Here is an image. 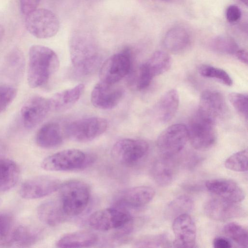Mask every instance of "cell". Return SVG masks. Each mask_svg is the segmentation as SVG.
<instances>
[{
    "mask_svg": "<svg viewBox=\"0 0 248 248\" xmlns=\"http://www.w3.org/2000/svg\"><path fill=\"white\" fill-rule=\"evenodd\" d=\"M148 149V143L143 140L124 139L113 145L111 155L116 161L124 165L130 166L143 158Z\"/></svg>",
    "mask_w": 248,
    "mask_h": 248,
    "instance_id": "cell-10",
    "label": "cell"
},
{
    "mask_svg": "<svg viewBox=\"0 0 248 248\" xmlns=\"http://www.w3.org/2000/svg\"><path fill=\"white\" fill-rule=\"evenodd\" d=\"M40 231L34 228L20 225L12 230L8 246L29 247L36 244L40 239Z\"/></svg>",
    "mask_w": 248,
    "mask_h": 248,
    "instance_id": "cell-28",
    "label": "cell"
},
{
    "mask_svg": "<svg viewBox=\"0 0 248 248\" xmlns=\"http://www.w3.org/2000/svg\"><path fill=\"white\" fill-rule=\"evenodd\" d=\"M204 211L210 218L216 221H226L243 217L244 209L237 203L217 198L208 200Z\"/></svg>",
    "mask_w": 248,
    "mask_h": 248,
    "instance_id": "cell-16",
    "label": "cell"
},
{
    "mask_svg": "<svg viewBox=\"0 0 248 248\" xmlns=\"http://www.w3.org/2000/svg\"><path fill=\"white\" fill-rule=\"evenodd\" d=\"M155 195L154 189L150 186H135L122 192L117 197L116 202L120 206L139 207L149 203Z\"/></svg>",
    "mask_w": 248,
    "mask_h": 248,
    "instance_id": "cell-19",
    "label": "cell"
},
{
    "mask_svg": "<svg viewBox=\"0 0 248 248\" xmlns=\"http://www.w3.org/2000/svg\"><path fill=\"white\" fill-rule=\"evenodd\" d=\"M200 74L206 78H212L227 86L232 84V80L225 70L208 64L201 65L199 68Z\"/></svg>",
    "mask_w": 248,
    "mask_h": 248,
    "instance_id": "cell-33",
    "label": "cell"
},
{
    "mask_svg": "<svg viewBox=\"0 0 248 248\" xmlns=\"http://www.w3.org/2000/svg\"><path fill=\"white\" fill-rule=\"evenodd\" d=\"M172 230L174 235L173 246L175 248H191L196 244V225L188 214L181 215L173 219Z\"/></svg>",
    "mask_w": 248,
    "mask_h": 248,
    "instance_id": "cell-15",
    "label": "cell"
},
{
    "mask_svg": "<svg viewBox=\"0 0 248 248\" xmlns=\"http://www.w3.org/2000/svg\"><path fill=\"white\" fill-rule=\"evenodd\" d=\"M17 93L16 88L11 85H0V113L4 111L12 102Z\"/></svg>",
    "mask_w": 248,
    "mask_h": 248,
    "instance_id": "cell-38",
    "label": "cell"
},
{
    "mask_svg": "<svg viewBox=\"0 0 248 248\" xmlns=\"http://www.w3.org/2000/svg\"><path fill=\"white\" fill-rule=\"evenodd\" d=\"M225 102L220 93L213 90H206L200 95L197 111L201 115L214 122L224 113Z\"/></svg>",
    "mask_w": 248,
    "mask_h": 248,
    "instance_id": "cell-18",
    "label": "cell"
},
{
    "mask_svg": "<svg viewBox=\"0 0 248 248\" xmlns=\"http://www.w3.org/2000/svg\"><path fill=\"white\" fill-rule=\"evenodd\" d=\"M25 61L22 52L14 48L7 54L4 62V71L9 78L18 80L23 75Z\"/></svg>",
    "mask_w": 248,
    "mask_h": 248,
    "instance_id": "cell-30",
    "label": "cell"
},
{
    "mask_svg": "<svg viewBox=\"0 0 248 248\" xmlns=\"http://www.w3.org/2000/svg\"><path fill=\"white\" fill-rule=\"evenodd\" d=\"M93 159L79 150L66 149L46 157L42 161L41 167L51 171L81 170L93 162Z\"/></svg>",
    "mask_w": 248,
    "mask_h": 248,
    "instance_id": "cell-4",
    "label": "cell"
},
{
    "mask_svg": "<svg viewBox=\"0 0 248 248\" xmlns=\"http://www.w3.org/2000/svg\"><path fill=\"white\" fill-rule=\"evenodd\" d=\"M88 1L93 2H97L102 1V0H87Z\"/></svg>",
    "mask_w": 248,
    "mask_h": 248,
    "instance_id": "cell-46",
    "label": "cell"
},
{
    "mask_svg": "<svg viewBox=\"0 0 248 248\" xmlns=\"http://www.w3.org/2000/svg\"><path fill=\"white\" fill-rule=\"evenodd\" d=\"M69 50L75 71L82 76L94 72L101 61V55L94 38L82 31L74 33L70 39Z\"/></svg>",
    "mask_w": 248,
    "mask_h": 248,
    "instance_id": "cell-1",
    "label": "cell"
},
{
    "mask_svg": "<svg viewBox=\"0 0 248 248\" xmlns=\"http://www.w3.org/2000/svg\"><path fill=\"white\" fill-rule=\"evenodd\" d=\"M187 140V127L177 124L170 126L160 133L156 144L162 155L173 156L183 150Z\"/></svg>",
    "mask_w": 248,
    "mask_h": 248,
    "instance_id": "cell-11",
    "label": "cell"
},
{
    "mask_svg": "<svg viewBox=\"0 0 248 248\" xmlns=\"http://www.w3.org/2000/svg\"><path fill=\"white\" fill-rule=\"evenodd\" d=\"M241 11L236 5H230L226 9V19L230 23H235L239 21L241 18Z\"/></svg>",
    "mask_w": 248,
    "mask_h": 248,
    "instance_id": "cell-40",
    "label": "cell"
},
{
    "mask_svg": "<svg viewBox=\"0 0 248 248\" xmlns=\"http://www.w3.org/2000/svg\"><path fill=\"white\" fill-rule=\"evenodd\" d=\"M124 91L121 87L101 81L93 87L91 101L94 107L101 109H110L116 107L121 101Z\"/></svg>",
    "mask_w": 248,
    "mask_h": 248,
    "instance_id": "cell-14",
    "label": "cell"
},
{
    "mask_svg": "<svg viewBox=\"0 0 248 248\" xmlns=\"http://www.w3.org/2000/svg\"><path fill=\"white\" fill-rule=\"evenodd\" d=\"M209 46L214 51L224 54L235 55L239 49L236 41L227 35H219L213 38Z\"/></svg>",
    "mask_w": 248,
    "mask_h": 248,
    "instance_id": "cell-32",
    "label": "cell"
},
{
    "mask_svg": "<svg viewBox=\"0 0 248 248\" xmlns=\"http://www.w3.org/2000/svg\"><path fill=\"white\" fill-rule=\"evenodd\" d=\"M235 56L243 63L248 64V53L246 50L239 49Z\"/></svg>",
    "mask_w": 248,
    "mask_h": 248,
    "instance_id": "cell-43",
    "label": "cell"
},
{
    "mask_svg": "<svg viewBox=\"0 0 248 248\" xmlns=\"http://www.w3.org/2000/svg\"><path fill=\"white\" fill-rule=\"evenodd\" d=\"M37 215L40 220L49 226H55L64 222L67 217L59 199L42 203L38 207Z\"/></svg>",
    "mask_w": 248,
    "mask_h": 248,
    "instance_id": "cell-22",
    "label": "cell"
},
{
    "mask_svg": "<svg viewBox=\"0 0 248 248\" xmlns=\"http://www.w3.org/2000/svg\"><path fill=\"white\" fill-rule=\"evenodd\" d=\"M176 165L172 156L162 155L153 163L151 174L157 185L166 186L173 181L176 172Z\"/></svg>",
    "mask_w": 248,
    "mask_h": 248,
    "instance_id": "cell-20",
    "label": "cell"
},
{
    "mask_svg": "<svg viewBox=\"0 0 248 248\" xmlns=\"http://www.w3.org/2000/svg\"><path fill=\"white\" fill-rule=\"evenodd\" d=\"M159 0V1H165V2H169V1H171L174 0Z\"/></svg>",
    "mask_w": 248,
    "mask_h": 248,
    "instance_id": "cell-47",
    "label": "cell"
},
{
    "mask_svg": "<svg viewBox=\"0 0 248 248\" xmlns=\"http://www.w3.org/2000/svg\"><path fill=\"white\" fill-rule=\"evenodd\" d=\"M241 1L244 4L247 6L248 5V0H239Z\"/></svg>",
    "mask_w": 248,
    "mask_h": 248,
    "instance_id": "cell-45",
    "label": "cell"
},
{
    "mask_svg": "<svg viewBox=\"0 0 248 248\" xmlns=\"http://www.w3.org/2000/svg\"><path fill=\"white\" fill-rule=\"evenodd\" d=\"M194 207L192 199L187 195H181L171 201L167 206L165 214L169 219L190 213Z\"/></svg>",
    "mask_w": 248,
    "mask_h": 248,
    "instance_id": "cell-31",
    "label": "cell"
},
{
    "mask_svg": "<svg viewBox=\"0 0 248 248\" xmlns=\"http://www.w3.org/2000/svg\"><path fill=\"white\" fill-rule=\"evenodd\" d=\"M107 121L98 117H91L75 120L65 127L67 138L79 142H86L97 138L107 129Z\"/></svg>",
    "mask_w": 248,
    "mask_h": 248,
    "instance_id": "cell-6",
    "label": "cell"
},
{
    "mask_svg": "<svg viewBox=\"0 0 248 248\" xmlns=\"http://www.w3.org/2000/svg\"><path fill=\"white\" fill-rule=\"evenodd\" d=\"M171 65L170 56L165 51L158 50L155 52L140 66L153 79L155 77L167 72Z\"/></svg>",
    "mask_w": 248,
    "mask_h": 248,
    "instance_id": "cell-29",
    "label": "cell"
},
{
    "mask_svg": "<svg viewBox=\"0 0 248 248\" xmlns=\"http://www.w3.org/2000/svg\"><path fill=\"white\" fill-rule=\"evenodd\" d=\"M132 220L130 213L120 206L97 210L90 215L88 222L93 229L106 232L120 229L130 224Z\"/></svg>",
    "mask_w": 248,
    "mask_h": 248,
    "instance_id": "cell-8",
    "label": "cell"
},
{
    "mask_svg": "<svg viewBox=\"0 0 248 248\" xmlns=\"http://www.w3.org/2000/svg\"><path fill=\"white\" fill-rule=\"evenodd\" d=\"M215 124V122L197 112L193 116L187 130L188 140L195 149L204 150L214 144L217 139Z\"/></svg>",
    "mask_w": 248,
    "mask_h": 248,
    "instance_id": "cell-7",
    "label": "cell"
},
{
    "mask_svg": "<svg viewBox=\"0 0 248 248\" xmlns=\"http://www.w3.org/2000/svg\"><path fill=\"white\" fill-rule=\"evenodd\" d=\"M229 100L234 109L242 116L248 118V97L247 94L232 93L229 95Z\"/></svg>",
    "mask_w": 248,
    "mask_h": 248,
    "instance_id": "cell-36",
    "label": "cell"
},
{
    "mask_svg": "<svg viewBox=\"0 0 248 248\" xmlns=\"http://www.w3.org/2000/svg\"><path fill=\"white\" fill-rule=\"evenodd\" d=\"M85 86L78 84L72 88L56 93L49 99L51 110L61 111L73 106L81 96Z\"/></svg>",
    "mask_w": 248,
    "mask_h": 248,
    "instance_id": "cell-23",
    "label": "cell"
},
{
    "mask_svg": "<svg viewBox=\"0 0 248 248\" xmlns=\"http://www.w3.org/2000/svg\"><path fill=\"white\" fill-rule=\"evenodd\" d=\"M59 199L64 213L67 217H75L86 208L91 196L90 188L85 182L72 180L62 185Z\"/></svg>",
    "mask_w": 248,
    "mask_h": 248,
    "instance_id": "cell-3",
    "label": "cell"
},
{
    "mask_svg": "<svg viewBox=\"0 0 248 248\" xmlns=\"http://www.w3.org/2000/svg\"><path fill=\"white\" fill-rule=\"evenodd\" d=\"M207 189L218 198L237 203L245 199L243 189L236 182L227 179H214L205 183Z\"/></svg>",
    "mask_w": 248,
    "mask_h": 248,
    "instance_id": "cell-17",
    "label": "cell"
},
{
    "mask_svg": "<svg viewBox=\"0 0 248 248\" xmlns=\"http://www.w3.org/2000/svg\"><path fill=\"white\" fill-rule=\"evenodd\" d=\"M213 245L215 248H230L232 247V243L228 239L221 236L216 237L213 241Z\"/></svg>",
    "mask_w": 248,
    "mask_h": 248,
    "instance_id": "cell-42",
    "label": "cell"
},
{
    "mask_svg": "<svg viewBox=\"0 0 248 248\" xmlns=\"http://www.w3.org/2000/svg\"><path fill=\"white\" fill-rule=\"evenodd\" d=\"M97 235L90 231H80L67 233L60 238L56 246L62 248H87L95 245Z\"/></svg>",
    "mask_w": 248,
    "mask_h": 248,
    "instance_id": "cell-26",
    "label": "cell"
},
{
    "mask_svg": "<svg viewBox=\"0 0 248 248\" xmlns=\"http://www.w3.org/2000/svg\"><path fill=\"white\" fill-rule=\"evenodd\" d=\"M50 110L49 99L38 95L31 97L20 110L23 125L27 129L35 128L44 121Z\"/></svg>",
    "mask_w": 248,
    "mask_h": 248,
    "instance_id": "cell-13",
    "label": "cell"
},
{
    "mask_svg": "<svg viewBox=\"0 0 248 248\" xmlns=\"http://www.w3.org/2000/svg\"><path fill=\"white\" fill-rule=\"evenodd\" d=\"M4 34V29L2 25L0 24V42L2 39Z\"/></svg>",
    "mask_w": 248,
    "mask_h": 248,
    "instance_id": "cell-44",
    "label": "cell"
},
{
    "mask_svg": "<svg viewBox=\"0 0 248 248\" xmlns=\"http://www.w3.org/2000/svg\"><path fill=\"white\" fill-rule=\"evenodd\" d=\"M60 61L57 54L51 48L39 45L32 46L29 50L27 80L31 88L45 85L57 71Z\"/></svg>",
    "mask_w": 248,
    "mask_h": 248,
    "instance_id": "cell-2",
    "label": "cell"
},
{
    "mask_svg": "<svg viewBox=\"0 0 248 248\" xmlns=\"http://www.w3.org/2000/svg\"><path fill=\"white\" fill-rule=\"evenodd\" d=\"M224 233L241 247H247L248 235L247 230L241 225L230 222L223 228Z\"/></svg>",
    "mask_w": 248,
    "mask_h": 248,
    "instance_id": "cell-34",
    "label": "cell"
},
{
    "mask_svg": "<svg viewBox=\"0 0 248 248\" xmlns=\"http://www.w3.org/2000/svg\"><path fill=\"white\" fill-rule=\"evenodd\" d=\"M131 65V54L129 49L113 54L104 62L100 68V81L110 84H117L128 75Z\"/></svg>",
    "mask_w": 248,
    "mask_h": 248,
    "instance_id": "cell-9",
    "label": "cell"
},
{
    "mask_svg": "<svg viewBox=\"0 0 248 248\" xmlns=\"http://www.w3.org/2000/svg\"><path fill=\"white\" fill-rule=\"evenodd\" d=\"M12 220L7 215H0V246L8 244L12 230Z\"/></svg>",
    "mask_w": 248,
    "mask_h": 248,
    "instance_id": "cell-39",
    "label": "cell"
},
{
    "mask_svg": "<svg viewBox=\"0 0 248 248\" xmlns=\"http://www.w3.org/2000/svg\"><path fill=\"white\" fill-rule=\"evenodd\" d=\"M26 27L34 37L46 39L55 36L60 29V21L52 11L45 9H36L27 15Z\"/></svg>",
    "mask_w": 248,
    "mask_h": 248,
    "instance_id": "cell-5",
    "label": "cell"
},
{
    "mask_svg": "<svg viewBox=\"0 0 248 248\" xmlns=\"http://www.w3.org/2000/svg\"><path fill=\"white\" fill-rule=\"evenodd\" d=\"M20 176L18 165L13 160L0 157V192L7 191L17 184Z\"/></svg>",
    "mask_w": 248,
    "mask_h": 248,
    "instance_id": "cell-27",
    "label": "cell"
},
{
    "mask_svg": "<svg viewBox=\"0 0 248 248\" xmlns=\"http://www.w3.org/2000/svg\"><path fill=\"white\" fill-rule=\"evenodd\" d=\"M40 0H19L21 12L28 15L37 7Z\"/></svg>",
    "mask_w": 248,
    "mask_h": 248,
    "instance_id": "cell-41",
    "label": "cell"
},
{
    "mask_svg": "<svg viewBox=\"0 0 248 248\" xmlns=\"http://www.w3.org/2000/svg\"><path fill=\"white\" fill-rule=\"evenodd\" d=\"M36 141L41 148L51 149L62 144L63 135L60 125L55 122H49L43 125L38 130Z\"/></svg>",
    "mask_w": 248,
    "mask_h": 248,
    "instance_id": "cell-25",
    "label": "cell"
},
{
    "mask_svg": "<svg viewBox=\"0 0 248 248\" xmlns=\"http://www.w3.org/2000/svg\"><path fill=\"white\" fill-rule=\"evenodd\" d=\"M191 37L189 31L182 26H175L169 30L164 35L163 45L170 52L179 54L189 46Z\"/></svg>",
    "mask_w": 248,
    "mask_h": 248,
    "instance_id": "cell-21",
    "label": "cell"
},
{
    "mask_svg": "<svg viewBox=\"0 0 248 248\" xmlns=\"http://www.w3.org/2000/svg\"><path fill=\"white\" fill-rule=\"evenodd\" d=\"M61 185V181L53 176H36L26 180L21 185L19 194L27 200L39 199L58 190Z\"/></svg>",
    "mask_w": 248,
    "mask_h": 248,
    "instance_id": "cell-12",
    "label": "cell"
},
{
    "mask_svg": "<svg viewBox=\"0 0 248 248\" xmlns=\"http://www.w3.org/2000/svg\"><path fill=\"white\" fill-rule=\"evenodd\" d=\"M168 243L166 236L162 234L141 238L135 245V247L140 248H158L167 247Z\"/></svg>",
    "mask_w": 248,
    "mask_h": 248,
    "instance_id": "cell-37",
    "label": "cell"
},
{
    "mask_svg": "<svg viewBox=\"0 0 248 248\" xmlns=\"http://www.w3.org/2000/svg\"><path fill=\"white\" fill-rule=\"evenodd\" d=\"M179 104V97L176 90L166 92L157 103L155 110L157 119L162 123L170 121L177 112Z\"/></svg>",
    "mask_w": 248,
    "mask_h": 248,
    "instance_id": "cell-24",
    "label": "cell"
},
{
    "mask_svg": "<svg viewBox=\"0 0 248 248\" xmlns=\"http://www.w3.org/2000/svg\"><path fill=\"white\" fill-rule=\"evenodd\" d=\"M224 165L227 169L232 171H247L248 170V150L244 149L232 154L226 160Z\"/></svg>",
    "mask_w": 248,
    "mask_h": 248,
    "instance_id": "cell-35",
    "label": "cell"
}]
</instances>
